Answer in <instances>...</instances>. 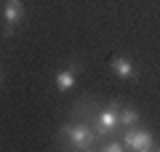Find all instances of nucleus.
Masks as SVG:
<instances>
[{
    "label": "nucleus",
    "mask_w": 160,
    "mask_h": 152,
    "mask_svg": "<svg viewBox=\"0 0 160 152\" xmlns=\"http://www.w3.org/2000/svg\"><path fill=\"white\" fill-rule=\"evenodd\" d=\"M62 134L69 139V144L75 147V149H91L93 144H96L99 134L91 128L88 123H72V125H64Z\"/></svg>",
    "instance_id": "1"
},
{
    "label": "nucleus",
    "mask_w": 160,
    "mask_h": 152,
    "mask_svg": "<svg viewBox=\"0 0 160 152\" xmlns=\"http://www.w3.org/2000/svg\"><path fill=\"white\" fill-rule=\"evenodd\" d=\"M123 144L133 152H147L155 147V136L149 128H139V125H123Z\"/></svg>",
    "instance_id": "2"
},
{
    "label": "nucleus",
    "mask_w": 160,
    "mask_h": 152,
    "mask_svg": "<svg viewBox=\"0 0 160 152\" xmlns=\"http://www.w3.org/2000/svg\"><path fill=\"white\" fill-rule=\"evenodd\" d=\"M120 128V101H109V107L96 115V134L109 136Z\"/></svg>",
    "instance_id": "3"
},
{
    "label": "nucleus",
    "mask_w": 160,
    "mask_h": 152,
    "mask_svg": "<svg viewBox=\"0 0 160 152\" xmlns=\"http://www.w3.org/2000/svg\"><path fill=\"white\" fill-rule=\"evenodd\" d=\"M3 19H6V29L3 32L11 35L16 29V24L24 19V6L22 0H6V6H3Z\"/></svg>",
    "instance_id": "4"
},
{
    "label": "nucleus",
    "mask_w": 160,
    "mask_h": 152,
    "mask_svg": "<svg viewBox=\"0 0 160 152\" xmlns=\"http://www.w3.org/2000/svg\"><path fill=\"white\" fill-rule=\"evenodd\" d=\"M75 72H78V64H69L67 69H59V72H56V80H53L56 88H59V91H69V88L75 85Z\"/></svg>",
    "instance_id": "5"
},
{
    "label": "nucleus",
    "mask_w": 160,
    "mask_h": 152,
    "mask_svg": "<svg viewBox=\"0 0 160 152\" xmlns=\"http://www.w3.org/2000/svg\"><path fill=\"white\" fill-rule=\"evenodd\" d=\"M112 69H115V75H118V78H123V80L136 78V69H133L131 59H126V56H115V59H112Z\"/></svg>",
    "instance_id": "6"
},
{
    "label": "nucleus",
    "mask_w": 160,
    "mask_h": 152,
    "mask_svg": "<svg viewBox=\"0 0 160 152\" xmlns=\"http://www.w3.org/2000/svg\"><path fill=\"white\" fill-rule=\"evenodd\" d=\"M139 109L136 107H120V125H136L139 123Z\"/></svg>",
    "instance_id": "7"
},
{
    "label": "nucleus",
    "mask_w": 160,
    "mask_h": 152,
    "mask_svg": "<svg viewBox=\"0 0 160 152\" xmlns=\"http://www.w3.org/2000/svg\"><path fill=\"white\" fill-rule=\"evenodd\" d=\"M123 139H115V141H107V144H102V149L104 152H123Z\"/></svg>",
    "instance_id": "8"
}]
</instances>
